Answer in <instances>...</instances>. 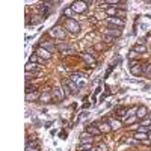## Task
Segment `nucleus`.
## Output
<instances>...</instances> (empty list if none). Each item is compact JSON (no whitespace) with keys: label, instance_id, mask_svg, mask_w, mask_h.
Here are the masks:
<instances>
[{"label":"nucleus","instance_id":"nucleus-2","mask_svg":"<svg viewBox=\"0 0 151 151\" xmlns=\"http://www.w3.org/2000/svg\"><path fill=\"white\" fill-rule=\"evenodd\" d=\"M65 29L71 33H79L80 32V24L73 18H68V20H65Z\"/></svg>","mask_w":151,"mask_h":151},{"label":"nucleus","instance_id":"nucleus-11","mask_svg":"<svg viewBox=\"0 0 151 151\" xmlns=\"http://www.w3.org/2000/svg\"><path fill=\"white\" fill-rule=\"evenodd\" d=\"M136 116L139 118V119H144L148 116V109L145 106H139L137 107V112H136Z\"/></svg>","mask_w":151,"mask_h":151},{"label":"nucleus","instance_id":"nucleus-35","mask_svg":"<svg viewBox=\"0 0 151 151\" xmlns=\"http://www.w3.org/2000/svg\"><path fill=\"white\" fill-rule=\"evenodd\" d=\"M52 124H53V121H48V122H45V127H50Z\"/></svg>","mask_w":151,"mask_h":151},{"label":"nucleus","instance_id":"nucleus-26","mask_svg":"<svg viewBox=\"0 0 151 151\" xmlns=\"http://www.w3.org/2000/svg\"><path fill=\"white\" fill-rule=\"evenodd\" d=\"M41 101L42 103H47V101H50L52 100V94H48V92H44V94H41Z\"/></svg>","mask_w":151,"mask_h":151},{"label":"nucleus","instance_id":"nucleus-15","mask_svg":"<svg viewBox=\"0 0 151 151\" xmlns=\"http://www.w3.org/2000/svg\"><path fill=\"white\" fill-rule=\"evenodd\" d=\"M26 151H41L40 150V145H38V142H32V141H27L26 144Z\"/></svg>","mask_w":151,"mask_h":151},{"label":"nucleus","instance_id":"nucleus-13","mask_svg":"<svg viewBox=\"0 0 151 151\" xmlns=\"http://www.w3.org/2000/svg\"><path fill=\"white\" fill-rule=\"evenodd\" d=\"M40 47H41V48H45L47 52H50V53L55 52V45L50 42V41H41V42H40Z\"/></svg>","mask_w":151,"mask_h":151},{"label":"nucleus","instance_id":"nucleus-3","mask_svg":"<svg viewBox=\"0 0 151 151\" xmlns=\"http://www.w3.org/2000/svg\"><path fill=\"white\" fill-rule=\"evenodd\" d=\"M50 35H52L53 38H56V40H65V36H67V32H64L59 26H55L50 29Z\"/></svg>","mask_w":151,"mask_h":151},{"label":"nucleus","instance_id":"nucleus-10","mask_svg":"<svg viewBox=\"0 0 151 151\" xmlns=\"http://www.w3.org/2000/svg\"><path fill=\"white\" fill-rule=\"evenodd\" d=\"M86 132L89 133V134H92V136H100L101 134V132H100V129L97 127V122L95 124H89L86 127Z\"/></svg>","mask_w":151,"mask_h":151},{"label":"nucleus","instance_id":"nucleus-20","mask_svg":"<svg viewBox=\"0 0 151 151\" xmlns=\"http://www.w3.org/2000/svg\"><path fill=\"white\" fill-rule=\"evenodd\" d=\"M82 79H83V77H82L80 74H71V76H70V80L76 82L79 86H83V80H82Z\"/></svg>","mask_w":151,"mask_h":151},{"label":"nucleus","instance_id":"nucleus-21","mask_svg":"<svg viewBox=\"0 0 151 151\" xmlns=\"http://www.w3.org/2000/svg\"><path fill=\"white\" fill-rule=\"evenodd\" d=\"M107 121H109L110 125H112V130H118V129L122 127V122H121V121H116V119H113V118H110V119H107Z\"/></svg>","mask_w":151,"mask_h":151},{"label":"nucleus","instance_id":"nucleus-34","mask_svg":"<svg viewBox=\"0 0 151 151\" xmlns=\"http://www.w3.org/2000/svg\"><path fill=\"white\" fill-rule=\"evenodd\" d=\"M113 68H115V65H112V67H109V71H107V73L104 74V79H107V76H109V74L112 73V70H113Z\"/></svg>","mask_w":151,"mask_h":151},{"label":"nucleus","instance_id":"nucleus-14","mask_svg":"<svg viewBox=\"0 0 151 151\" xmlns=\"http://www.w3.org/2000/svg\"><path fill=\"white\" fill-rule=\"evenodd\" d=\"M80 139H82V144H92L94 142V136L86 132V133L80 134Z\"/></svg>","mask_w":151,"mask_h":151},{"label":"nucleus","instance_id":"nucleus-33","mask_svg":"<svg viewBox=\"0 0 151 151\" xmlns=\"http://www.w3.org/2000/svg\"><path fill=\"white\" fill-rule=\"evenodd\" d=\"M145 76H147V77H151V65L147 67V70H145Z\"/></svg>","mask_w":151,"mask_h":151},{"label":"nucleus","instance_id":"nucleus-25","mask_svg":"<svg viewBox=\"0 0 151 151\" xmlns=\"http://www.w3.org/2000/svg\"><path fill=\"white\" fill-rule=\"evenodd\" d=\"M41 65H38V64H33V62H27L26 64V71H32V70H36V68H40Z\"/></svg>","mask_w":151,"mask_h":151},{"label":"nucleus","instance_id":"nucleus-17","mask_svg":"<svg viewBox=\"0 0 151 151\" xmlns=\"http://www.w3.org/2000/svg\"><path fill=\"white\" fill-rule=\"evenodd\" d=\"M133 52H136L137 55H142V53L147 52V47H145V44L139 42V44H136V45L133 47Z\"/></svg>","mask_w":151,"mask_h":151},{"label":"nucleus","instance_id":"nucleus-4","mask_svg":"<svg viewBox=\"0 0 151 151\" xmlns=\"http://www.w3.org/2000/svg\"><path fill=\"white\" fill-rule=\"evenodd\" d=\"M107 24H109V26H113V27L122 29L124 27V20H121L118 17H107Z\"/></svg>","mask_w":151,"mask_h":151},{"label":"nucleus","instance_id":"nucleus-18","mask_svg":"<svg viewBox=\"0 0 151 151\" xmlns=\"http://www.w3.org/2000/svg\"><path fill=\"white\" fill-rule=\"evenodd\" d=\"M65 85H67V88H68V89H71V94H77V92H79V86L76 85L73 80H68Z\"/></svg>","mask_w":151,"mask_h":151},{"label":"nucleus","instance_id":"nucleus-12","mask_svg":"<svg viewBox=\"0 0 151 151\" xmlns=\"http://www.w3.org/2000/svg\"><path fill=\"white\" fill-rule=\"evenodd\" d=\"M52 98L55 100V101H58V103H60L62 100H64V95H62V92H60L59 88H56V89L52 91Z\"/></svg>","mask_w":151,"mask_h":151},{"label":"nucleus","instance_id":"nucleus-8","mask_svg":"<svg viewBox=\"0 0 151 151\" xmlns=\"http://www.w3.org/2000/svg\"><path fill=\"white\" fill-rule=\"evenodd\" d=\"M130 73L133 76H142V74H145V68L141 64H136V65L130 67Z\"/></svg>","mask_w":151,"mask_h":151},{"label":"nucleus","instance_id":"nucleus-29","mask_svg":"<svg viewBox=\"0 0 151 151\" xmlns=\"http://www.w3.org/2000/svg\"><path fill=\"white\" fill-rule=\"evenodd\" d=\"M116 17L122 20V18L125 17V9H118V8H116Z\"/></svg>","mask_w":151,"mask_h":151},{"label":"nucleus","instance_id":"nucleus-32","mask_svg":"<svg viewBox=\"0 0 151 151\" xmlns=\"http://www.w3.org/2000/svg\"><path fill=\"white\" fill-rule=\"evenodd\" d=\"M151 129L150 127H144V125H139V129H137L136 132H141V133H148Z\"/></svg>","mask_w":151,"mask_h":151},{"label":"nucleus","instance_id":"nucleus-36","mask_svg":"<svg viewBox=\"0 0 151 151\" xmlns=\"http://www.w3.org/2000/svg\"><path fill=\"white\" fill-rule=\"evenodd\" d=\"M100 91H101V88H100V86H98V88H97V89H95V92H94V94H95V95H97V94H98V92H100Z\"/></svg>","mask_w":151,"mask_h":151},{"label":"nucleus","instance_id":"nucleus-9","mask_svg":"<svg viewBox=\"0 0 151 151\" xmlns=\"http://www.w3.org/2000/svg\"><path fill=\"white\" fill-rule=\"evenodd\" d=\"M58 50H59L62 55H70V53H73L71 47H70L67 42H59V44H58Z\"/></svg>","mask_w":151,"mask_h":151},{"label":"nucleus","instance_id":"nucleus-30","mask_svg":"<svg viewBox=\"0 0 151 151\" xmlns=\"http://www.w3.org/2000/svg\"><path fill=\"white\" fill-rule=\"evenodd\" d=\"M97 151H107V145H106L104 142H100V144L97 145Z\"/></svg>","mask_w":151,"mask_h":151},{"label":"nucleus","instance_id":"nucleus-6","mask_svg":"<svg viewBox=\"0 0 151 151\" xmlns=\"http://www.w3.org/2000/svg\"><path fill=\"white\" fill-rule=\"evenodd\" d=\"M35 55H38L40 58H42L44 60H48L50 58H52V53L50 52H47L45 48H41L40 45H38V48H36V52H35Z\"/></svg>","mask_w":151,"mask_h":151},{"label":"nucleus","instance_id":"nucleus-28","mask_svg":"<svg viewBox=\"0 0 151 151\" xmlns=\"http://www.w3.org/2000/svg\"><path fill=\"white\" fill-rule=\"evenodd\" d=\"M92 147H94L92 144H82V145H80V150H82V151H91Z\"/></svg>","mask_w":151,"mask_h":151},{"label":"nucleus","instance_id":"nucleus-16","mask_svg":"<svg viewBox=\"0 0 151 151\" xmlns=\"http://www.w3.org/2000/svg\"><path fill=\"white\" fill-rule=\"evenodd\" d=\"M29 62H33V64H38V65H44V64H45V60H44L42 58H40L38 55H32V56L29 58Z\"/></svg>","mask_w":151,"mask_h":151},{"label":"nucleus","instance_id":"nucleus-19","mask_svg":"<svg viewBox=\"0 0 151 151\" xmlns=\"http://www.w3.org/2000/svg\"><path fill=\"white\" fill-rule=\"evenodd\" d=\"M133 137L134 139H137V141H147L148 139V133H141V132H134L133 133Z\"/></svg>","mask_w":151,"mask_h":151},{"label":"nucleus","instance_id":"nucleus-1","mask_svg":"<svg viewBox=\"0 0 151 151\" xmlns=\"http://www.w3.org/2000/svg\"><path fill=\"white\" fill-rule=\"evenodd\" d=\"M70 8L76 12V14H83V12L88 11V3L86 2H82V0H76V2L71 3Z\"/></svg>","mask_w":151,"mask_h":151},{"label":"nucleus","instance_id":"nucleus-31","mask_svg":"<svg viewBox=\"0 0 151 151\" xmlns=\"http://www.w3.org/2000/svg\"><path fill=\"white\" fill-rule=\"evenodd\" d=\"M136 118H137L136 115H134V116H129V118H125V119H124V122H125V124H133V122L136 121Z\"/></svg>","mask_w":151,"mask_h":151},{"label":"nucleus","instance_id":"nucleus-27","mask_svg":"<svg viewBox=\"0 0 151 151\" xmlns=\"http://www.w3.org/2000/svg\"><path fill=\"white\" fill-rule=\"evenodd\" d=\"M73 14H74V11H73L71 8H65V9H64V17H67V20H68V18H71V17H73Z\"/></svg>","mask_w":151,"mask_h":151},{"label":"nucleus","instance_id":"nucleus-5","mask_svg":"<svg viewBox=\"0 0 151 151\" xmlns=\"http://www.w3.org/2000/svg\"><path fill=\"white\" fill-rule=\"evenodd\" d=\"M97 127L100 129V132H101V133H110L112 132V125L106 119H101L100 122H97Z\"/></svg>","mask_w":151,"mask_h":151},{"label":"nucleus","instance_id":"nucleus-24","mask_svg":"<svg viewBox=\"0 0 151 151\" xmlns=\"http://www.w3.org/2000/svg\"><path fill=\"white\" fill-rule=\"evenodd\" d=\"M141 125H144V127H151V115L148 113V116L141 119Z\"/></svg>","mask_w":151,"mask_h":151},{"label":"nucleus","instance_id":"nucleus-37","mask_svg":"<svg viewBox=\"0 0 151 151\" xmlns=\"http://www.w3.org/2000/svg\"><path fill=\"white\" fill-rule=\"evenodd\" d=\"M79 151H82V150H79Z\"/></svg>","mask_w":151,"mask_h":151},{"label":"nucleus","instance_id":"nucleus-22","mask_svg":"<svg viewBox=\"0 0 151 151\" xmlns=\"http://www.w3.org/2000/svg\"><path fill=\"white\" fill-rule=\"evenodd\" d=\"M82 58L85 59V62H86L88 65H94V64H95V59H94V58H92L91 55H88V53H83V55H82Z\"/></svg>","mask_w":151,"mask_h":151},{"label":"nucleus","instance_id":"nucleus-7","mask_svg":"<svg viewBox=\"0 0 151 151\" xmlns=\"http://www.w3.org/2000/svg\"><path fill=\"white\" fill-rule=\"evenodd\" d=\"M121 33H122V30H121L119 27L107 26V29H106V35H109V36H112V38H116V36H119Z\"/></svg>","mask_w":151,"mask_h":151},{"label":"nucleus","instance_id":"nucleus-23","mask_svg":"<svg viewBox=\"0 0 151 151\" xmlns=\"http://www.w3.org/2000/svg\"><path fill=\"white\" fill-rule=\"evenodd\" d=\"M38 98H41V95L38 94V92H30V94H26V100H27V101H32V100H38Z\"/></svg>","mask_w":151,"mask_h":151}]
</instances>
